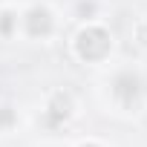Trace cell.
Returning a JSON list of instances; mask_svg holds the SVG:
<instances>
[{"label": "cell", "mask_w": 147, "mask_h": 147, "mask_svg": "<svg viewBox=\"0 0 147 147\" xmlns=\"http://www.w3.org/2000/svg\"><path fill=\"white\" fill-rule=\"evenodd\" d=\"M113 52V35L98 26V23H87L78 35H75V55L87 63H101L107 55Z\"/></svg>", "instance_id": "cell-1"}, {"label": "cell", "mask_w": 147, "mask_h": 147, "mask_svg": "<svg viewBox=\"0 0 147 147\" xmlns=\"http://www.w3.org/2000/svg\"><path fill=\"white\" fill-rule=\"evenodd\" d=\"M141 92H144V87H141V78L136 75V72L124 69V72H118V75H115V81H113V98H115L118 107H124V110L138 107Z\"/></svg>", "instance_id": "cell-2"}, {"label": "cell", "mask_w": 147, "mask_h": 147, "mask_svg": "<svg viewBox=\"0 0 147 147\" xmlns=\"http://www.w3.org/2000/svg\"><path fill=\"white\" fill-rule=\"evenodd\" d=\"M23 29L29 38H46L52 29H55V18L46 6H32L26 15H23Z\"/></svg>", "instance_id": "cell-3"}, {"label": "cell", "mask_w": 147, "mask_h": 147, "mask_svg": "<svg viewBox=\"0 0 147 147\" xmlns=\"http://www.w3.org/2000/svg\"><path fill=\"white\" fill-rule=\"evenodd\" d=\"M78 147H101V144H95V141H84V144H78Z\"/></svg>", "instance_id": "cell-5"}, {"label": "cell", "mask_w": 147, "mask_h": 147, "mask_svg": "<svg viewBox=\"0 0 147 147\" xmlns=\"http://www.w3.org/2000/svg\"><path fill=\"white\" fill-rule=\"evenodd\" d=\"M72 115H75V101H72V95H69V92H55V95L49 98V104H46V118H49V124L58 127V124L69 121Z\"/></svg>", "instance_id": "cell-4"}]
</instances>
